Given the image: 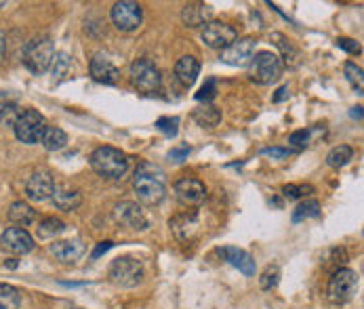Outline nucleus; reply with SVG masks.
Segmentation results:
<instances>
[{"mask_svg": "<svg viewBox=\"0 0 364 309\" xmlns=\"http://www.w3.org/2000/svg\"><path fill=\"white\" fill-rule=\"evenodd\" d=\"M278 282H280V267H278V265L265 267V271L261 273L259 278L261 288H263V291H272V288L278 286Z\"/></svg>", "mask_w": 364, "mask_h": 309, "instance_id": "72a5a7b5", "label": "nucleus"}, {"mask_svg": "<svg viewBox=\"0 0 364 309\" xmlns=\"http://www.w3.org/2000/svg\"><path fill=\"white\" fill-rule=\"evenodd\" d=\"M337 47H339V49H343L346 53H350V55H360V53H363V47H360V43H358V40H354V38H346V36L337 38Z\"/></svg>", "mask_w": 364, "mask_h": 309, "instance_id": "58836bf2", "label": "nucleus"}, {"mask_svg": "<svg viewBox=\"0 0 364 309\" xmlns=\"http://www.w3.org/2000/svg\"><path fill=\"white\" fill-rule=\"evenodd\" d=\"M289 97V87H282L278 93H276V97H274V102L276 103H280V102H284Z\"/></svg>", "mask_w": 364, "mask_h": 309, "instance_id": "c03bdc74", "label": "nucleus"}, {"mask_svg": "<svg viewBox=\"0 0 364 309\" xmlns=\"http://www.w3.org/2000/svg\"><path fill=\"white\" fill-rule=\"evenodd\" d=\"M284 72V63L282 59L272 51H259L253 55V59L249 61V78L255 85H276L282 78Z\"/></svg>", "mask_w": 364, "mask_h": 309, "instance_id": "7ed1b4c3", "label": "nucleus"}, {"mask_svg": "<svg viewBox=\"0 0 364 309\" xmlns=\"http://www.w3.org/2000/svg\"><path fill=\"white\" fill-rule=\"evenodd\" d=\"M343 72H346L348 82L356 89V93H358V95H363V87H364L363 67H360V65H356V63H352V61H348V63H346V67H343Z\"/></svg>", "mask_w": 364, "mask_h": 309, "instance_id": "2f4dec72", "label": "nucleus"}, {"mask_svg": "<svg viewBox=\"0 0 364 309\" xmlns=\"http://www.w3.org/2000/svg\"><path fill=\"white\" fill-rule=\"evenodd\" d=\"M53 59H55V47H53V40L49 36L34 38L23 49V65L32 74H45V72H49Z\"/></svg>", "mask_w": 364, "mask_h": 309, "instance_id": "20e7f679", "label": "nucleus"}, {"mask_svg": "<svg viewBox=\"0 0 364 309\" xmlns=\"http://www.w3.org/2000/svg\"><path fill=\"white\" fill-rule=\"evenodd\" d=\"M194 120L200 124V126H207L213 129L221 122V109L213 107V105H205V107H198L194 109Z\"/></svg>", "mask_w": 364, "mask_h": 309, "instance_id": "cd10ccee", "label": "nucleus"}, {"mask_svg": "<svg viewBox=\"0 0 364 309\" xmlns=\"http://www.w3.org/2000/svg\"><path fill=\"white\" fill-rule=\"evenodd\" d=\"M219 257H223V261H228L230 265H234L247 278L255 276V269H257L255 259L251 257L247 251H242L238 246H223V249H219Z\"/></svg>", "mask_w": 364, "mask_h": 309, "instance_id": "f3484780", "label": "nucleus"}, {"mask_svg": "<svg viewBox=\"0 0 364 309\" xmlns=\"http://www.w3.org/2000/svg\"><path fill=\"white\" fill-rule=\"evenodd\" d=\"M306 192H312V188H310V185H295V183H289V185L282 188V194H284L287 198H291V200L301 198Z\"/></svg>", "mask_w": 364, "mask_h": 309, "instance_id": "e433bc0d", "label": "nucleus"}, {"mask_svg": "<svg viewBox=\"0 0 364 309\" xmlns=\"http://www.w3.org/2000/svg\"><path fill=\"white\" fill-rule=\"evenodd\" d=\"M2 6H4V2H0V9H2Z\"/></svg>", "mask_w": 364, "mask_h": 309, "instance_id": "09e8293b", "label": "nucleus"}, {"mask_svg": "<svg viewBox=\"0 0 364 309\" xmlns=\"http://www.w3.org/2000/svg\"><path fill=\"white\" fill-rule=\"evenodd\" d=\"M0 246L9 253L26 255V253H32L36 244H34V238L23 227H9L0 236Z\"/></svg>", "mask_w": 364, "mask_h": 309, "instance_id": "4468645a", "label": "nucleus"}, {"mask_svg": "<svg viewBox=\"0 0 364 309\" xmlns=\"http://www.w3.org/2000/svg\"><path fill=\"white\" fill-rule=\"evenodd\" d=\"M144 276L146 269L139 259L118 257L109 267V280L120 288H135L137 284L144 282Z\"/></svg>", "mask_w": 364, "mask_h": 309, "instance_id": "0eeeda50", "label": "nucleus"}, {"mask_svg": "<svg viewBox=\"0 0 364 309\" xmlns=\"http://www.w3.org/2000/svg\"><path fill=\"white\" fill-rule=\"evenodd\" d=\"M190 152H192V150H190L188 146H181V148H175V150H171V152H168V158H171L173 162H183V160L190 156Z\"/></svg>", "mask_w": 364, "mask_h": 309, "instance_id": "a19ab883", "label": "nucleus"}, {"mask_svg": "<svg viewBox=\"0 0 364 309\" xmlns=\"http://www.w3.org/2000/svg\"><path fill=\"white\" fill-rule=\"evenodd\" d=\"M21 308V293L11 286L0 282V309H19Z\"/></svg>", "mask_w": 364, "mask_h": 309, "instance_id": "c85d7f7f", "label": "nucleus"}, {"mask_svg": "<svg viewBox=\"0 0 364 309\" xmlns=\"http://www.w3.org/2000/svg\"><path fill=\"white\" fill-rule=\"evenodd\" d=\"M129 78H131V85L141 93H156L162 85V74L158 65L148 57H141L131 63Z\"/></svg>", "mask_w": 364, "mask_h": 309, "instance_id": "423d86ee", "label": "nucleus"}, {"mask_svg": "<svg viewBox=\"0 0 364 309\" xmlns=\"http://www.w3.org/2000/svg\"><path fill=\"white\" fill-rule=\"evenodd\" d=\"M210 6L203 4V2H192V4H186L183 11H181V21L188 26V28H200V26H207L210 21Z\"/></svg>", "mask_w": 364, "mask_h": 309, "instance_id": "aec40b11", "label": "nucleus"}, {"mask_svg": "<svg viewBox=\"0 0 364 309\" xmlns=\"http://www.w3.org/2000/svg\"><path fill=\"white\" fill-rule=\"evenodd\" d=\"M324 135V126L322 124H316L312 129H304V131H295L291 137H289V146L295 148V150H306L308 146H312L318 137Z\"/></svg>", "mask_w": 364, "mask_h": 309, "instance_id": "5701e85b", "label": "nucleus"}, {"mask_svg": "<svg viewBox=\"0 0 364 309\" xmlns=\"http://www.w3.org/2000/svg\"><path fill=\"white\" fill-rule=\"evenodd\" d=\"M41 143H43V146H45V150H49V152H59V150H63V148H65V143H68V135H65V131H61L59 126H47V129H45V133H43Z\"/></svg>", "mask_w": 364, "mask_h": 309, "instance_id": "a878e982", "label": "nucleus"}, {"mask_svg": "<svg viewBox=\"0 0 364 309\" xmlns=\"http://www.w3.org/2000/svg\"><path fill=\"white\" fill-rule=\"evenodd\" d=\"M70 65H72V57L68 53H55V59L51 63V74L57 80H61L70 72Z\"/></svg>", "mask_w": 364, "mask_h": 309, "instance_id": "473e14b6", "label": "nucleus"}, {"mask_svg": "<svg viewBox=\"0 0 364 309\" xmlns=\"http://www.w3.org/2000/svg\"><path fill=\"white\" fill-rule=\"evenodd\" d=\"M253 53H255V40L251 36H247V38H236L228 49L219 51V59L225 65L242 67L253 59Z\"/></svg>", "mask_w": 364, "mask_h": 309, "instance_id": "f8f14e48", "label": "nucleus"}, {"mask_svg": "<svg viewBox=\"0 0 364 309\" xmlns=\"http://www.w3.org/2000/svg\"><path fill=\"white\" fill-rule=\"evenodd\" d=\"M49 253L53 257L59 259L61 263H76L78 259L87 253V246L80 238L74 240H61V242H53L49 246Z\"/></svg>", "mask_w": 364, "mask_h": 309, "instance_id": "a211bd4d", "label": "nucleus"}, {"mask_svg": "<svg viewBox=\"0 0 364 309\" xmlns=\"http://www.w3.org/2000/svg\"><path fill=\"white\" fill-rule=\"evenodd\" d=\"M352 118H358V120H363V107H360V105L352 109Z\"/></svg>", "mask_w": 364, "mask_h": 309, "instance_id": "a18cd8bd", "label": "nucleus"}, {"mask_svg": "<svg viewBox=\"0 0 364 309\" xmlns=\"http://www.w3.org/2000/svg\"><path fill=\"white\" fill-rule=\"evenodd\" d=\"M293 152H295V150H291V148H265V150H261V154H263V156H269V158H278V160H282V158L291 156Z\"/></svg>", "mask_w": 364, "mask_h": 309, "instance_id": "ea45409f", "label": "nucleus"}, {"mask_svg": "<svg viewBox=\"0 0 364 309\" xmlns=\"http://www.w3.org/2000/svg\"><path fill=\"white\" fill-rule=\"evenodd\" d=\"M91 168L104 177L107 181H120L127 170H129V158L124 152L116 150V148H109V146H104V148H97L91 158Z\"/></svg>", "mask_w": 364, "mask_h": 309, "instance_id": "f03ea898", "label": "nucleus"}, {"mask_svg": "<svg viewBox=\"0 0 364 309\" xmlns=\"http://www.w3.org/2000/svg\"><path fill=\"white\" fill-rule=\"evenodd\" d=\"M17 116H19V112H17V107L13 103L0 107V122H4L6 126H13L15 120H17Z\"/></svg>", "mask_w": 364, "mask_h": 309, "instance_id": "4c0bfd02", "label": "nucleus"}, {"mask_svg": "<svg viewBox=\"0 0 364 309\" xmlns=\"http://www.w3.org/2000/svg\"><path fill=\"white\" fill-rule=\"evenodd\" d=\"M91 76L93 80L102 85H116L120 80V70L114 65V61L105 53H95L91 59Z\"/></svg>", "mask_w": 364, "mask_h": 309, "instance_id": "dca6fc26", "label": "nucleus"}, {"mask_svg": "<svg viewBox=\"0 0 364 309\" xmlns=\"http://www.w3.org/2000/svg\"><path fill=\"white\" fill-rule=\"evenodd\" d=\"M175 196L181 205L200 206L207 198V188L203 181H198L194 177H181L175 183Z\"/></svg>", "mask_w": 364, "mask_h": 309, "instance_id": "ddd939ff", "label": "nucleus"}, {"mask_svg": "<svg viewBox=\"0 0 364 309\" xmlns=\"http://www.w3.org/2000/svg\"><path fill=\"white\" fill-rule=\"evenodd\" d=\"M65 232V223L61 221V219H57V217H47V219H43L41 223H38V227H36V234H38V238H43V240H53V238H57L59 234H63Z\"/></svg>", "mask_w": 364, "mask_h": 309, "instance_id": "bb28decb", "label": "nucleus"}, {"mask_svg": "<svg viewBox=\"0 0 364 309\" xmlns=\"http://www.w3.org/2000/svg\"><path fill=\"white\" fill-rule=\"evenodd\" d=\"M112 23L116 26V30L120 32H135L141 21H144V11L137 2L133 0H120L112 6L109 11Z\"/></svg>", "mask_w": 364, "mask_h": 309, "instance_id": "1a4fd4ad", "label": "nucleus"}, {"mask_svg": "<svg viewBox=\"0 0 364 309\" xmlns=\"http://www.w3.org/2000/svg\"><path fill=\"white\" fill-rule=\"evenodd\" d=\"M238 38V32L234 26L230 23H221V21H208L203 30V43L208 49H217L223 51L228 49L234 40Z\"/></svg>", "mask_w": 364, "mask_h": 309, "instance_id": "9d476101", "label": "nucleus"}, {"mask_svg": "<svg viewBox=\"0 0 364 309\" xmlns=\"http://www.w3.org/2000/svg\"><path fill=\"white\" fill-rule=\"evenodd\" d=\"M6 267H11V269H13V267H17V261H15V259H11V261L6 263Z\"/></svg>", "mask_w": 364, "mask_h": 309, "instance_id": "de8ad7c7", "label": "nucleus"}, {"mask_svg": "<svg viewBox=\"0 0 364 309\" xmlns=\"http://www.w3.org/2000/svg\"><path fill=\"white\" fill-rule=\"evenodd\" d=\"M320 217V205L316 200H308V202H301V205L295 208L293 212V221L299 223L304 219H318Z\"/></svg>", "mask_w": 364, "mask_h": 309, "instance_id": "7c9ffc66", "label": "nucleus"}, {"mask_svg": "<svg viewBox=\"0 0 364 309\" xmlns=\"http://www.w3.org/2000/svg\"><path fill=\"white\" fill-rule=\"evenodd\" d=\"M171 227H173V232H175V236L179 238V240H192L196 234H198V217L194 215V212H186V215H177V217H173L171 219V223H168Z\"/></svg>", "mask_w": 364, "mask_h": 309, "instance_id": "412c9836", "label": "nucleus"}, {"mask_svg": "<svg viewBox=\"0 0 364 309\" xmlns=\"http://www.w3.org/2000/svg\"><path fill=\"white\" fill-rule=\"evenodd\" d=\"M112 246H114V242H109V240H105V242H100V244H97V249L93 251V255H91V257L100 259L102 255H104V253H107V251H109Z\"/></svg>", "mask_w": 364, "mask_h": 309, "instance_id": "79ce46f5", "label": "nucleus"}, {"mask_svg": "<svg viewBox=\"0 0 364 309\" xmlns=\"http://www.w3.org/2000/svg\"><path fill=\"white\" fill-rule=\"evenodd\" d=\"M4 55H6V34L0 30V61L4 59Z\"/></svg>", "mask_w": 364, "mask_h": 309, "instance_id": "37998d69", "label": "nucleus"}, {"mask_svg": "<svg viewBox=\"0 0 364 309\" xmlns=\"http://www.w3.org/2000/svg\"><path fill=\"white\" fill-rule=\"evenodd\" d=\"M51 198H53V205L57 206L59 210H65V212H70V210L78 208L80 202H82L80 192H76V190H68V188H55V192H53Z\"/></svg>", "mask_w": 364, "mask_h": 309, "instance_id": "4be33fe9", "label": "nucleus"}, {"mask_svg": "<svg viewBox=\"0 0 364 309\" xmlns=\"http://www.w3.org/2000/svg\"><path fill=\"white\" fill-rule=\"evenodd\" d=\"M114 219L133 232H146L150 227V221H148L146 212L141 210V206L137 202H129V200L114 206Z\"/></svg>", "mask_w": 364, "mask_h": 309, "instance_id": "9b49d317", "label": "nucleus"}, {"mask_svg": "<svg viewBox=\"0 0 364 309\" xmlns=\"http://www.w3.org/2000/svg\"><path fill=\"white\" fill-rule=\"evenodd\" d=\"M61 286H72V288H76V286H85V282H61Z\"/></svg>", "mask_w": 364, "mask_h": 309, "instance_id": "49530a36", "label": "nucleus"}, {"mask_svg": "<svg viewBox=\"0 0 364 309\" xmlns=\"http://www.w3.org/2000/svg\"><path fill=\"white\" fill-rule=\"evenodd\" d=\"M9 219L17 225V227H23V225H30V223H34V219H36V212H34V208L28 205V202H13V205L9 206Z\"/></svg>", "mask_w": 364, "mask_h": 309, "instance_id": "b1692460", "label": "nucleus"}, {"mask_svg": "<svg viewBox=\"0 0 364 309\" xmlns=\"http://www.w3.org/2000/svg\"><path fill=\"white\" fill-rule=\"evenodd\" d=\"M198 74H200V61L192 55L181 57L175 65V76L181 82V87H186V89H190L196 82Z\"/></svg>", "mask_w": 364, "mask_h": 309, "instance_id": "6ab92c4d", "label": "nucleus"}, {"mask_svg": "<svg viewBox=\"0 0 364 309\" xmlns=\"http://www.w3.org/2000/svg\"><path fill=\"white\" fill-rule=\"evenodd\" d=\"M156 129L162 135H166V137H177V133H179V118H171V116L158 118Z\"/></svg>", "mask_w": 364, "mask_h": 309, "instance_id": "f704fd0d", "label": "nucleus"}, {"mask_svg": "<svg viewBox=\"0 0 364 309\" xmlns=\"http://www.w3.org/2000/svg\"><path fill=\"white\" fill-rule=\"evenodd\" d=\"M354 158V150L350 148V146H337V148H333L328 156H326V164L331 166V168H341V166H346L350 160Z\"/></svg>", "mask_w": 364, "mask_h": 309, "instance_id": "c756f323", "label": "nucleus"}, {"mask_svg": "<svg viewBox=\"0 0 364 309\" xmlns=\"http://www.w3.org/2000/svg\"><path fill=\"white\" fill-rule=\"evenodd\" d=\"M133 190L139 198V202L146 206H156L164 200L166 188H164V173L148 162H141L135 170Z\"/></svg>", "mask_w": 364, "mask_h": 309, "instance_id": "f257e3e1", "label": "nucleus"}, {"mask_svg": "<svg viewBox=\"0 0 364 309\" xmlns=\"http://www.w3.org/2000/svg\"><path fill=\"white\" fill-rule=\"evenodd\" d=\"M215 95H217V82H215V78H208L207 82L200 87V91L196 93V99L208 103L215 99Z\"/></svg>", "mask_w": 364, "mask_h": 309, "instance_id": "c9c22d12", "label": "nucleus"}, {"mask_svg": "<svg viewBox=\"0 0 364 309\" xmlns=\"http://www.w3.org/2000/svg\"><path fill=\"white\" fill-rule=\"evenodd\" d=\"M272 40H274V45L282 51V63H287V65H291V67H295L297 63H299V51L295 49V45L284 36V34H278V32H274L272 36H269Z\"/></svg>", "mask_w": 364, "mask_h": 309, "instance_id": "393cba45", "label": "nucleus"}, {"mask_svg": "<svg viewBox=\"0 0 364 309\" xmlns=\"http://www.w3.org/2000/svg\"><path fill=\"white\" fill-rule=\"evenodd\" d=\"M55 192V181H53V175L49 170H36L28 183H26V194L30 200H36V202H45L49 200Z\"/></svg>", "mask_w": 364, "mask_h": 309, "instance_id": "2eb2a0df", "label": "nucleus"}, {"mask_svg": "<svg viewBox=\"0 0 364 309\" xmlns=\"http://www.w3.org/2000/svg\"><path fill=\"white\" fill-rule=\"evenodd\" d=\"M47 129V120L41 112L36 109H23L15 124H13V131H15V137L26 143V146H34V143H41L43 139V133Z\"/></svg>", "mask_w": 364, "mask_h": 309, "instance_id": "39448f33", "label": "nucleus"}, {"mask_svg": "<svg viewBox=\"0 0 364 309\" xmlns=\"http://www.w3.org/2000/svg\"><path fill=\"white\" fill-rule=\"evenodd\" d=\"M358 291V273L350 267L335 269L331 282H328V299L335 305H343L354 299Z\"/></svg>", "mask_w": 364, "mask_h": 309, "instance_id": "6e6552de", "label": "nucleus"}]
</instances>
